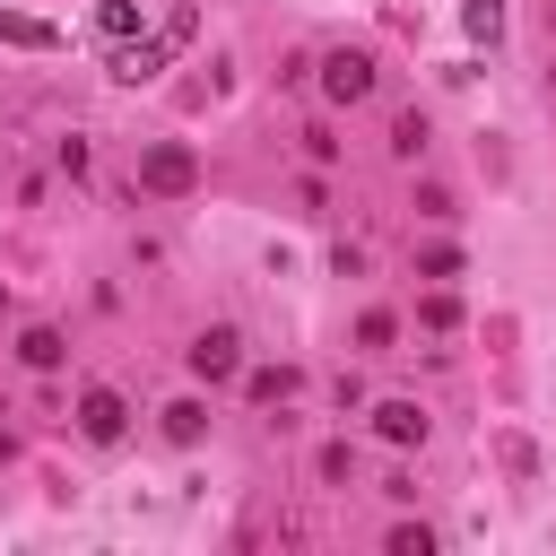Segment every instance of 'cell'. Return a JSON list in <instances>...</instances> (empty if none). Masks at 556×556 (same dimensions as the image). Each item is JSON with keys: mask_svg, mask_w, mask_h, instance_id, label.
I'll use <instances>...</instances> for the list:
<instances>
[{"mask_svg": "<svg viewBox=\"0 0 556 556\" xmlns=\"http://www.w3.org/2000/svg\"><path fill=\"white\" fill-rule=\"evenodd\" d=\"M191 374H200V382H235V374H243V339H235L226 321L200 330V339H191Z\"/></svg>", "mask_w": 556, "mask_h": 556, "instance_id": "obj_2", "label": "cell"}, {"mask_svg": "<svg viewBox=\"0 0 556 556\" xmlns=\"http://www.w3.org/2000/svg\"><path fill=\"white\" fill-rule=\"evenodd\" d=\"M374 434H382V443H426V408H417V400H382V408H374Z\"/></svg>", "mask_w": 556, "mask_h": 556, "instance_id": "obj_6", "label": "cell"}, {"mask_svg": "<svg viewBox=\"0 0 556 556\" xmlns=\"http://www.w3.org/2000/svg\"><path fill=\"white\" fill-rule=\"evenodd\" d=\"M391 148H400V156H417V148H426V122H417V113H400V122H391Z\"/></svg>", "mask_w": 556, "mask_h": 556, "instance_id": "obj_15", "label": "cell"}, {"mask_svg": "<svg viewBox=\"0 0 556 556\" xmlns=\"http://www.w3.org/2000/svg\"><path fill=\"white\" fill-rule=\"evenodd\" d=\"M426 547H434L426 521H400V530H391V556H426Z\"/></svg>", "mask_w": 556, "mask_h": 556, "instance_id": "obj_13", "label": "cell"}, {"mask_svg": "<svg viewBox=\"0 0 556 556\" xmlns=\"http://www.w3.org/2000/svg\"><path fill=\"white\" fill-rule=\"evenodd\" d=\"M0 43H17V52H52L61 26H43V17H26V9H0Z\"/></svg>", "mask_w": 556, "mask_h": 556, "instance_id": "obj_7", "label": "cell"}, {"mask_svg": "<svg viewBox=\"0 0 556 556\" xmlns=\"http://www.w3.org/2000/svg\"><path fill=\"white\" fill-rule=\"evenodd\" d=\"M139 182H148V191H165V200H182V191L200 182V156H191L182 139H156V148L139 156Z\"/></svg>", "mask_w": 556, "mask_h": 556, "instance_id": "obj_1", "label": "cell"}, {"mask_svg": "<svg viewBox=\"0 0 556 556\" xmlns=\"http://www.w3.org/2000/svg\"><path fill=\"white\" fill-rule=\"evenodd\" d=\"M417 321H426V330H460V304H452V295H426V313H417Z\"/></svg>", "mask_w": 556, "mask_h": 556, "instance_id": "obj_16", "label": "cell"}, {"mask_svg": "<svg viewBox=\"0 0 556 556\" xmlns=\"http://www.w3.org/2000/svg\"><path fill=\"white\" fill-rule=\"evenodd\" d=\"M460 17H469V35H478V43H495V35H504V0H469Z\"/></svg>", "mask_w": 556, "mask_h": 556, "instance_id": "obj_11", "label": "cell"}, {"mask_svg": "<svg viewBox=\"0 0 556 556\" xmlns=\"http://www.w3.org/2000/svg\"><path fill=\"white\" fill-rule=\"evenodd\" d=\"M200 434H208V408H200V400H174V408H165V443H182V452H191Z\"/></svg>", "mask_w": 556, "mask_h": 556, "instance_id": "obj_9", "label": "cell"}, {"mask_svg": "<svg viewBox=\"0 0 556 556\" xmlns=\"http://www.w3.org/2000/svg\"><path fill=\"white\" fill-rule=\"evenodd\" d=\"M122 426H130V408H122V391H78V434L87 443H122Z\"/></svg>", "mask_w": 556, "mask_h": 556, "instance_id": "obj_4", "label": "cell"}, {"mask_svg": "<svg viewBox=\"0 0 556 556\" xmlns=\"http://www.w3.org/2000/svg\"><path fill=\"white\" fill-rule=\"evenodd\" d=\"M165 61H174V43H165V35H148V43H122V52H113V78H122V87H148Z\"/></svg>", "mask_w": 556, "mask_h": 556, "instance_id": "obj_5", "label": "cell"}, {"mask_svg": "<svg viewBox=\"0 0 556 556\" xmlns=\"http://www.w3.org/2000/svg\"><path fill=\"white\" fill-rule=\"evenodd\" d=\"M17 356H26L35 374H52V365H61V330H43V321H35V330L17 339Z\"/></svg>", "mask_w": 556, "mask_h": 556, "instance_id": "obj_10", "label": "cell"}, {"mask_svg": "<svg viewBox=\"0 0 556 556\" xmlns=\"http://www.w3.org/2000/svg\"><path fill=\"white\" fill-rule=\"evenodd\" d=\"M96 35L104 43H139V0H104L96 9Z\"/></svg>", "mask_w": 556, "mask_h": 556, "instance_id": "obj_8", "label": "cell"}, {"mask_svg": "<svg viewBox=\"0 0 556 556\" xmlns=\"http://www.w3.org/2000/svg\"><path fill=\"white\" fill-rule=\"evenodd\" d=\"M321 96H330V104H365V96H374V61H365V52H330V61H321Z\"/></svg>", "mask_w": 556, "mask_h": 556, "instance_id": "obj_3", "label": "cell"}, {"mask_svg": "<svg viewBox=\"0 0 556 556\" xmlns=\"http://www.w3.org/2000/svg\"><path fill=\"white\" fill-rule=\"evenodd\" d=\"M87 165H96V156H87V139H61V174H70V182H87Z\"/></svg>", "mask_w": 556, "mask_h": 556, "instance_id": "obj_17", "label": "cell"}, {"mask_svg": "<svg viewBox=\"0 0 556 556\" xmlns=\"http://www.w3.org/2000/svg\"><path fill=\"white\" fill-rule=\"evenodd\" d=\"M287 391H295V365H261L252 374V400H287Z\"/></svg>", "mask_w": 556, "mask_h": 556, "instance_id": "obj_12", "label": "cell"}, {"mask_svg": "<svg viewBox=\"0 0 556 556\" xmlns=\"http://www.w3.org/2000/svg\"><path fill=\"white\" fill-rule=\"evenodd\" d=\"M156 35H165V43H174V52H182V43H191V35H200V9H174V17H165V26H156Z\"/></svg>", "mask_w": 556, "mask_h": 556, "instance_id": "obj_14", "label": "cell"}]
</instances>
